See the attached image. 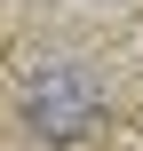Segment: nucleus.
I'll use <instances>...</instances> for the list:
<instances>
[{
  "label": "nucleus",
  "mask_w": 143,
  "mask_h": 151,
  "mask_svg": "<svg viewBox=\"0 0 143 151\" xmlns=\"http://www.w3.org/2000/svg\"><path fill=\"white\" fill-rule=\"evenodd\" d=\"M88 104H96V96H88L80 80H64V72H56V80H40V88H32V127H40L48 143H64V135H80Z\"/></svg>",
  "instance_id": "1"
}]
</instances>
